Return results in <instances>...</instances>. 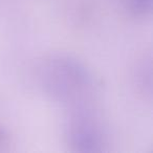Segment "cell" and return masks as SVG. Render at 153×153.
<instances>
[{
  "mask_svg": "<svg viewBox=\"0 0 153 153\" xmlns=\"http://www.w3.org/2000/svg\"><path fill=\"white\" fill-rule=\"evenodd\" d=\"M69 138L72 146L81 152L98 151L101 135L94 123L87 117H76L69 128Z\"/></svg>",
  "mask_w": 153,
  "mask_h": 153,
  "instance_id": "cell-1",
  "label": "cell"
},
{
  "mask_svg": "<svg viewBox=\"0 0 153 153\" xmlns=\"http://www.w3.org/2000/svg\"><path fill=\"white\" fill-rule=\"evenodd\" d=\"M129 9L135 14H146L152 9V0H128Z\"/></svg>",
  "mask_w": 153,
  "mask_h": 153,
  "instance_id": "cell-2",
  "label": "cell"
},
{
  "mask_svg": "<svg viewBox=\"0 0 153 153\" xmlns=\"http://www.w3.org/2000/svg\"><path fill=\"white\" fill-rule=\"evenodd\" d=\"M4 137V133H3V131L1 129H0V140H1V138H3Z\"/></svg>",
  "mask_w": 153,
  "mask_h": 153,
  "instance_id": "cell-3",
  "label": "cell"
}]
</instances>
